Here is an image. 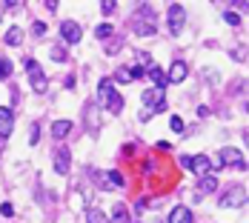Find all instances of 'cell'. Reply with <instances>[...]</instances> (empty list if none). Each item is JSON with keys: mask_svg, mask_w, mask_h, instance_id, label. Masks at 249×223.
<instances>
[{"mask_svg": "<svg viewBox=\"0 0 249 223\" xmlns=\"http://www.w3.org/2000/svg\"><path fill=\"white\" fill-rule=\"evenodd\" d=\"M112 223H132V215H129V209H126L124 203H118L112 209Z\"/></svg>", "mask_w": 249, "mask_h": 223, "instance_id": "obj_15", "label": "cell"}, {"mask_svg": "<svg viewBox=\"0 0 249 223\" xmlns=\"http://www.w3.org/2000/svg\"><path fill=\"white\" fill-rule=\"evenodd\" d=\"M12 69H15V66H12V60H6V57H3V60H0V80H9V77H12Z\"/></svg>", "mask_w": 249, "mask_h": 223, "instance_id": "obj_23", "label": "cell"}, {"mask_svg": "<svg viewBox=\"0 0 249 223\" xmlns=\"http://www.w3.org/2000/svg\"><path fill=\"white\" fill-rule=\"evenodd\" d=\"M37 140H40V126H37V123H32V129H29V143L35 146Z\"/></svg>", "mask_w": 249, "mask_h": 223, "instance_id": "obj_26", "label": "cell"}, {"mask_svg": "<svg viewBox=\"0 0 249 223\" xmlns=\"http://www.w3.org/2000/svg\"><path fill=\"white\" fill-rule=\"evenodd\" d=\"M180 166L189 169V166H192V157H189V154H180Z\"/></svg>", "mask_w": 249, "mask_h": 223, "instance_id": "obj_35", "label": "cell"}, {"mask_svg": "<svg viewBox=\"0 0 249 223\" xmlns=\"http://www.w3.org/2000/svg\"><path fill=\"white\" fill-rule=\"evenodd\" d=\"M215 166H229V169H247V157L238 152V149H232V146H224L218 154H215V160H212V169Z\"/></svg>", "mask_w": 249, "mask_h": 223, "instance_id": "obj_1", "label": "cell"}, {"mask_svg": "<svg viewBox=\"0 0 249 223\" xmlns=\"http://www.w3.org/2000/svg\"><path fill=\"white\" fill-rule=\"evenodd\" d=\"M83 115H86V123H89V129L95 132V129H98V103H86Z\"/></svg>", "mask_w": 249, "mask_h": 223, "instance_id": "obj_16", "label": "cell"}, {"mask_svg": "<svg viewBox=\"0 0 249 223\" xmlns=\"http://www.w3.org/2000/svg\"><path fill=\"white\" fill-rule=\"evenodd\" d=\"M141 100H143V109L152 112V115H155V112H166V98H163L160 89H146Z\"/></svg>", "mask_w": 249, "mask_h": 223, "instance_id": "obj_5", "label": "cell"}, {"mask_svg": "<svg viewBox=\"0 0 249 223\" xmlns=\"http://www.w3.org/2000/svg\"><path fill=\"white\" fill-rule=\"evenodd\" d=\"M189 172H195L198 177L212 174V157H209V154H195V157H192V166H189Z\"/></svg>", "mask_w": 249, "mask_h": 223, "instance_id": "obj_8", "label": "cell"}, {"mask_svg": "<svg viewBox=\"0 0 249 223\" xmlns=\"http://www.w3.org/2000/svg\"><path fill=\"white\" fill-rule=\"evenodd\" d=\"M6 43H9V46H20V43H23V29H20V26H12V29L6 32Z\"/></svg>", "mask_w": 249, "mask_h": 223, "instance_id": "obj_17", "label": "cell"}, {"mask_svg": "<svg viewBox=\"0 0 249 223\" xmlns=\"http://www.w3.org/2000/svg\"><path fill=\"white\" fill-rule=\"evenodd\" d=\"M169 223H195V215L189 206H175L169 212Z\"/></svg>", "mask_w": 249, "mask_h": 223, "instance_id": "obj_11", "label": "cell"}, {"mask_svg": "<svg viewBox=\"0 0 249 223\" xmlns=\"http://www.w3.org/2000/svg\"><path fill=\"white\" fill-rule=\"evenodd\" d=\"M115 80H118V83H129V80H132V77H129V69H118Z\"/></svg>", "mask_w": 249, "mask_h": 223, "instance_id": "obj_32", "label": "cell"}, {"mask_svg": "<svg viewBox=\"0 0 249 223\" xmlns=\"http://www.w3.org/2000/svg\"><path fill=\"white\" fill-rule=\"evenodd\" d=\"M112 32H115V29H112L109 23H100L98 29H95V34H98V40H109V37H112Z\"/></svg>", "mask_w": 249, "mask_h": 223, "instance_id": "obj_22", "label": "cell"}, {"mask_svg": "<svg viewBox=\"0 0 249 223\" xmlns=\"http://www.w3.org/2000/svg\"><path fill=\"white\" fill-rule=\"evenodd\" d=\"M3 15H6V3H0V20H3Z\"/></svg>", "mask_w": 249, "mask_h": 223, "instance_id": "obj_36", "label": "cell"}, {"mask_svg": "<svg viewBox=\"0 0 249 223\" xmlns=\"http://www.w3.org/2000/svg\"><path fill=\"white\" fill-rule=\"evenodd\" d=\"M86 223H109V215H103L100 209H86Z\"/></svg>", "mask_w": 249, "mask_h": 223, "instance_id": "obj_19", "label": "cell"}, {"mask_svg": "<svg viewBox=\"0 0 249 223\" xmlns=\"http://www.w3.org/2000/svg\"><path fill=\"white\" fill-rule=\"evenodd\" d=\"M166 23H169V34H180L183 23H186V9L180 3H172L169 12H166Z\"/></svg>", "mask_w": 249, "mask_h": 223, "instance_id": "obj_3", "label": "cell"}, {"mask_svg": "<svg viewBox=\"0 0 249 223\" xmlns=\"http://www.w3.org/2000/svg\"><path fill=\"white\" fill-rule=\"evenodd\" d=\"M224 20H226L229 26H241V17H238L235 12H226V15H224Z\"/></svg>", "mask_w": 249, "mask_h": 223, "instance_id": "obj_31", "label": "cell"}, {"mask_svg": "<svg viewBox=\"0 0 249 223\" xmlns=\"http://www.w3.org/2000/svg\"><path fill=\"white\" fill-rule=\"evenodd\" d=\"M143 74H146V69H143V66H138V63L129 69V77H132V80H138V77H143Z\"/></svg>", "mask_w": 249, "mask_h": 223, "instance_id": "obj_30", "label": "cell"}, {"mask_svg": "<svg viewBox=\"0 0 249 223\" xmlns=\"http://www.w3.org/2000/svg\"><path fill=\"white\" fill-rule=\"evenodd\" d=\"M15 132V115L9 106H0V137H9Z\"/></svg>", "mask_w": 249, "mask_h": 223, "instance_id": "obj_9", "label": "cell"}, {"mask_svg": "<svg viewBox=\"0 0 249 223\" xmlns=\"http://www.w3.org/2000/svg\"><path fill=\"white\" fill-rule=\"evenodd\" d=\"M32 34H35V37H43V34H46V23H43V20H35V23H32Z\"/></svg>", "mask_w": 249, "mask_h": 223, "instance_id": "obj_25", "label": "cell"}, {"mask_svg": "<svg viewBox=\"0 0 249 223\" xmlns=\"http://www.w3.org/2000/svg\"><path fill=\"white\" fill-rule=\"evenodd\" d=\"M60 37H63L66 43H80L83 29H80L77 20H63V23H60Z\"/></svg>", "mask_w": 249, "mask_h": 223, "instance_id": "obj_7", "label": "cell"}, {"mask_svg": "<svg viewBox=\"0 0 249 223\" xmlns=\"http://www.w3.org/2000/svg\"><path fill=\"white\" fill-rule=\"evenodd\" d=\"M247 198H249V195H247V189H244V186H232L229 192L221 195L218 203H221L224 209H238V206H244V203H247Z\"/></svg>", "mask_w": 249, "mask_h": 223, "instance_id": "obj_4", "label": "cell"}, {"mask_svg": "<svg viewBox=\"0 0 249 223\" xmlns=\"http://www.w3.org/2000/svg\"><path fill=\"white\" fill-rule=\"evenodd\" d=\"M138 34H143V37H152V34H155V26H152V23H138Z\"/></svg>", "mask_w": 249, "mask_h": 223, "instance_id": "obj_27", "label": "cell"}, {"mask_svg": "<svg viewBox=\"0 0 249 223\" xmlns=\"http://www.w3.org/2000/svg\"><path fill=\"white\" fill-rule=\"evenodd\" d=\"M103 106H106V112H112V115H121V112H124V98H121L118 92H112L109 98L103 100Z\"/></svg>", "mask_w": 249, "mask_h": 223, "instance_id": "obj_13", "label": "cell"}, {"mask_svg": "<svg viewBox=\"0 0 249 223\" xmlns=\"http://www.w3.org/2000/svg\"><path fill=\"white\" fill-rule=\"evenodd\" d=\"M149 77H152V83H155V89H160V92H163V86L169 83L166 74H163V69H158V66H152L149 69Z\"/></svg>", "mask_w": 249, "mask_h": 223, "instance_id": "obj_18", "label": "cell"}, {"mask_svg": "<svg viewBox=\"0 0 249 223\" xmlns=\"http://www.w3.org/2000/svg\"><path fill=\"white\" fill-rule=\"evenodd\" d=\"M100 9H103V15H112V12L118 9V3H115V0H103V3H100Z\"/></svg>", "mask_w": 249, "mask_h": 223, "instance_id": "obj_29", "label": "cell"}, {"mask_svg": "<svg viewBox=\"0 0 249 223\" xmlns=\"http://www.w3.org/2000/svg\"><path fill=\"white\" fill-rule=\"evenodd\" d=\"M186 77H189V66H186L183 60H175L172 66H169V77H166V80H169V83H183Z\"/></svg>", "mask_w": 249, "mask_h": 223, "instance_id": "obj_10", "label": "cell"}, {"mask_svg": "<svg viewBox=\"0 0 249 223\" xmlns=\"http://www.w3.org/2000/svg\"><path fill=\"white\" fill-rule=\"evenodd\" d=\"M26 74H29V83H32V89L37 92V95H46L49 92V80H46V74L40 69V63L35 60V57H26Z\"/></svg>", "mask_w": 249, "mask_h": 223, "instance_id": "obj_2", "label": "cell"}, {"mask_svg": "<svg viewBox=\"0 0 249 223\" xmlns=\"http://www.w3.org/2000/svg\"><path fill=\"white\" fill-rule=\"evenodd\" d=\"M49 57L54 60V63H66V60H69V54H66V49H63V46H52Z\"/></svg>", "mask_w": 249, "mask_h": 223, "instance_id": "obj_21", "label": "cell"}, {"mask_svg": "<svg viewBox=\"0 0 249 223\" xmlns=\"http://www.w3.org/2000/svg\"><path fill=\"white\" fill-rule=\"evenodd\" d=\"M69 132H72V120H54L52 123V137H57V140H63Z\"/></svg>", "mask_w": 249, "mask_h": 223, "instance_id": "obj_14", "label": "cell"}, {"mask_svg": "<svg viewBox=\"0 0 249 223\" xmlns=\"http://www.w3.org/2000/svg\"><path fill=\"white\" fill-rule=\"evenodd\" d=\"M0 215H3V218H12V215H15V206H12V203H3V206H0Z\"/></svg>", "mask_w": 249, "mask_h": 223, "instance_id": "obj_33", "label": "cell"}, {"mask_svg": "<svg viewBox=\"0 0 249 223\" xmlns=\"http://www.w3.org/2000/svg\"><path fill=\"white\" fill-rule=\"evenodd\" d=\"M155 146H158V152H169V149H172V143H169V140H158Z\"/></svg>", "mask_w": 249, "mask_h": 223, "instance_id": "obj_34", "label": "cell"}, {"mask_svg": "<svg viewBox=\"0 0 249 223\" xmlns=\"http://www.w3.org/2000/svg\"><path fill=\"white\" fill-rule=\"evenodd\" d=\"M112 92H115V89H112V80H109V77H103V80L98 83V98H100V103L109 98Z\"/></svg>", "mask_w": 249, "mask_h": 223, "instance_id": "obj_20", "label": "cell"}, {"mask_svg": "<svg viewBox=\"0 0 249 223\" xmlns=\"http://www.w3.org/2000/svg\"><path fill=\"white\" fill-rule=\"evenodd\" d=\"M212 192H218V177L215 174H206V177H200L198 180V195H212Z\"/></svg>", "mask_w": 249, "mask_h": 223, "instance_id": "obj_12", "label": "cell"}, {"mask_svg": "<svg viewBox=\"0 0 249 223\" xmlns=\"http://www.w3.org/2000/svg\"><path fill=\"white\" fill-rule=\"evenodd\" d=\"M109 183H112V186H124L126 177H124L121 172H118V169H112V172H109Z\"/></svg>", "mask_w": 249, "mask_h": 223, "instance_id": "obj_24", "label": "cell"}, {"mask_svg": "<svg viewBox=\"0 0 249 223\" xmlns=\"http://www.w3.org/2000/svg\"><path fill=\"white\" fill-rule=\"evenodd\" d=\"M52 166H54L57 174H69V169H72V152L66 146H57L54 154H52Z\"/></svg>", "mask_w": 249, "mask_h": 223, "instance_id": "obj_6", "label": "cell"}, {"mask_svg": "<svg viewBox=\"0 0 249 223\" xmlns=\"http://www.w3.org/2000/svg\"><path fill=\"white\" fill-rule=\"evenodd\" d=\"M169 126H172V132H178V135H180V132L186 129V123H183V120H180L178 115H172V120H169Z\"/></svg>", "mask_w": 249, "mask_h": 223, "instance_id": "obj_28", "label": "cell"}]
</instances>
